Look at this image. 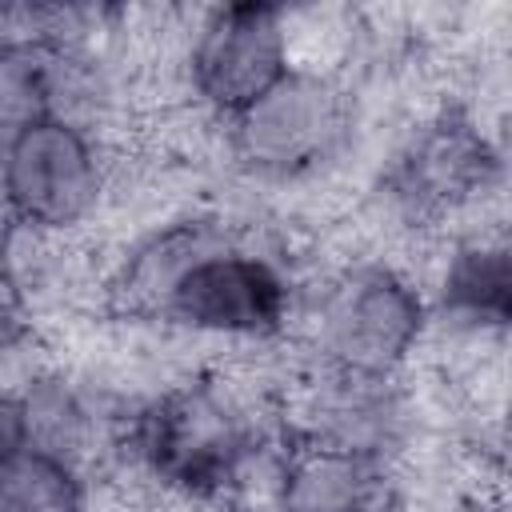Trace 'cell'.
<instances>
[{
    "mask_svg": "<svg viewBox=\"0 0 512 512\" xmlns=\"http://www.w3.org/2000/svg\"><path fill=\"white\" fill-rule=\"evenodd\" d=\"M428 300L416 268L396 252H344L300 272L292 352L304 364L408 376L428 340Z\"/></svg>",
    "mask_w": 512,
    "mask_h": 512,
    "instance_id": "6da1fadb",
    "label": "cell"
},
{
    "mask_svg": "<svg viewBox=\"0 0 512 512\" xmlns=\"http://www.w3.org/2000/svg\"><path fill=\"white\" fill-rule=\"evenodd\" d=\"M40 336L44 332H40V316L32 308V296H28L24 280L16 276V268H12V260L0 244V356L16 352V348H24Z\"/></svg>",
    "mask_w": 512,
    "mask_h": 512,
    "instance_id": "ba28073f",
    "label": "cell"
},
{
    "mask_svg": "<svg viewBox=\"0 0 512 512\" xmlns=\"http://www.w3.org/2000/svg\"><path fill=\"white\" fill-rule=\"evenodd\" d=\"M364 132L352 84L332 68L296 64L244 112L220 124L228 172L260 192L324 180Z\"/></svg>",
    "mask_w": 512,
    "mask_h": 512,
    "instance_id": "3957f363",
    "label": "cell"
},
{
    "mask_svg": "<svg viewBox=\"0 0 512 512\" xmlns=\"http://www.w3.org/2000/svg\"><path fill=\"white\" fill-rule=\"evenodd\" d=\"M0 512H96V488L72 464L20 448L0 464Z\"/></svg>",
    "mask_w": 512,
    "mask_h": 512,
    "instance_id": "52a82bcc",
    "label": "cell"
},
{
    "mask_svg": "<svg viewBox=\"0 0 512 512\" xmlns=\"http://www.w3.org/2000/svg\"><path fill=\"white\" fill-rule=\"evenodd\" d=\"M276 512H400L404 468L324 444L284 440L272 472Z\"/></svg>",
    "mask_w": 512,
    "mask_h": 512,
    "instance_id": "8992f818",
    "label": "cell"
},
{
    "mask_svg": "<svg viewBox=\"0 0 512 512\" xmlns=\"http://www.w3.org/2000/svg\"><path fill=\"white\" fill-rule=\"evenodd\" d=\"M300 268L284 244L264 240L260 224H228L200 248L176 280L156 324L172 328L208 360L220 352L264 356L292 348Z\"/></svg>",
    "mask_w": 512,
    "mask_h": 512,
    "instance_id": "7a4b0ae2",
    "label": "cell"
},
{
    "mask_svg": "<svg viewBox=\"0 0 512 512\" xmlns=\"http://www.w3.org/2000/svg\"><path fill=\"white\" fill-rule=\"evenodd\" d=\"M12 44H16V32H12V12H8V8H0V56H4Z\"/></svg>",
    "mask_w": 512,
    "mask_h": 512,
    "instance_id": "30bf717a",
    "label": "cell"
},
{
    "mask_svg": "<svg viewBox=\"0 0 512 512\" xmlns=\"http://www.w3.org/2000/svg\"><path fill=\"white\" fill-rule=\"evenodd\" d=\"M24 448V432H20V416H16V400L8 392H0V464L8 456H16Z\"/></svg>",
    "mask_w": 512,
    "mask_h": 512,
    "instance_id": "9c48e42d",
    "label": "cell"
},
{
    "mask_svg": "<svg viewBox=\"0 0 512 512\" xmlns=\"http://www.w3.org/2000/svg\"><path fill=\"white\" fill-rule=\"evenodd\" d=\"M296 68L288 8L276 4H216L188 12L180 44V100L224 124Z\"/></svg>",
    "mask_w": 512,
    "mask_h": 512,
    "instance_id": "5b68a950",
    "label": "cell"
},
{
    "mask_svg": "<svg viewBox=\"0 0 512 512\" xmlns=\"http://www.w3.org/2000/svg\"><path fill=\"white\" fill-rule=\"evenodd\" d=\"M120 148L68 116L0 128V228L28 236H92Z\"/></svg>",
    "mask_w": 512,
    "mask_h": 512,
    "instance_id": "277c9868",
    "label": "cell"
}]
</instances>
